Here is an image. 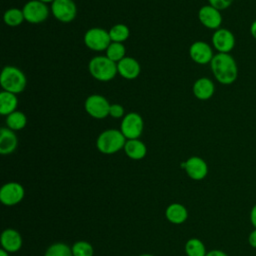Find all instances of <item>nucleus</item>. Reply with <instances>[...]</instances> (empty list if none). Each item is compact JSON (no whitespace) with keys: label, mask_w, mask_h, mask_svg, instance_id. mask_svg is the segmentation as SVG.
<instances>
[{"label":"nucleus","mask_w":256,"mask_h":256,"mask_svg":"<svg viewBox=\"0 0 256 256\" xmlns=\"http://www.w3.org/2000/svg\"><path fill=\"white\" fill-rule=\"evenodd\" d=\"M18 145V138L15 131L8 127L0 129V153L2 155H9L13 153Z\"/></svg>","instance_id":"obj_17"},{"label":"nucleus","mask_w":256,"mask_h":256,"mask_svg":"<svg viewBox=\"0 0 256 256\" xmlns=\"http://www.w3.org/2000/svg\"><path fill=\"white\" fill-rule=\"evenodd\" d=\"M0 256H9V252H7L6 250H4V249L1 248V250H0Z\"/></svg>","instance_id":"obj_35"},{"label":"nucleus","mask_w":256,"mask_h":256,"mask_svg":"<svg viewBox=\"0 0 256 256\" xmlns=\"http://www.w3.org/2000/svg\"><path fill=\"white\" fill-rule=\"evenodd\" d=\"M127 139L120 130L108 129L101 132L96 140V147L102 154L110 155L124 148Z\"/></svg>","instance_id":"obj_3"},{"label":"nucleus","mask_w":256,"mask_h":256,"mask_svg":"<svg viewBox=\"0 0 256 256\" xmlns=\"http://www.w3.org/2000/svg\"><path fill=\"white\" fill-rule=\"evenodd\" d=\"M198 19L203 26L212 30L219 29L222 24V15L220 10L211 5H204L199 9Z\"/></svg>","instance_id":"obj_13"},{"label":"nucleus","mask_w":256,"mask_h":256,"mask_svg":"<svg viewBox=\"0 0 256 256\" xmlns=\"http://www.w3.org/2000/svg\"><path fill=\"white\" fill-rule=\"evenodd\" d=\"M209 5L215 7L218 10H224L231 6L233 3V0H208Z\"/></svg>","instance_id":"obj_30"},{"label":"nucleus","mask_w":256,"mask_h":256,"mask_svg":"<svg viewBox=\"0 0 256 256\" xmlns=\"http://www.w3.org/2000/svg\"><path fill=\"white\" fill-rule=\"evenodd\" d=\"M211 41L218 53H229L235 46V37L233 33L226 28L215 30Z\"/></svg>","instance_id":"obj_12"},{"label":"nucleus","mask_w":256,"mask_h":256,"mask_svg":"<svg viewBox=\"0 0 256 256\" xmlns=\"http://www.w3.org/2000/svg\"><path fill=\"white\" fill-rule=\"evenodd\" d=\"M111 104L108 100L99 94L88 96L84 103L85 111L95 119H104L109 116Z\"/></svg>","instance_id":"obj_7"},{"label":"nucleus","mask_w":256,"mask_h":256,"mask_svg":"<svg viewBox=\"0 0 256 256\" xmlns=\"http://www.w3.org/2000/svg\"><path fill=\"white\" fill-rule=\"evenodd\" d=\"M25 196L24 187L18 182H7L0 189V201L5 206L19 204Z\"/></svg>","instance_id":"obj_9"},{"label":"nucleus","mask_w":256,"mask_h":256,"mask_svg":"<svg viewBox=\"0 0 256 256\" xmlns=\"http://www.w3.org/2000/svg\"><path fill=\"white\" fill-rule=\"evenodd\" d=\"M0 84L4 91L19 94L24 91L27 79L22 70L15 66H5L0 75Z\"/></svg>","instance_id":"obj_2"},{"label":"nucleus","mask_w":256,"mask_h":256,"mask_svg":"<svg viewBox=\"0 0 256 256\" xmlns=\"http://www.w3.org/2000/svg\"><path fill=\"white\" fill-rule=\"evenodd\" d=\"M88 69L91 76L101 82L112 80L118 73L117 63L110 60L107 56L101 55L95 56L89 61Z\"/></svg>","instance_id":"obj_4"},{"label":"nucleus","mask_w":256,"mask_h":256,"mask_svg":"<svg viewBox=\"0 0 256 256\" xmlns=\"http://www.w3.org/2000/svg\"><path fill=\"white\" fill-rule=\"evenodd\" d=\"M123 150L125 154L132 160H141L147 154L146 145L139 139L127 140Z\"/></svg>","instance_id":"obj_20"},{"label":"nucleus","mask_w":256,"mask_h":256,"mask_svg":"<svg viewBox=\"0 0 256 256\" xmlns=\"http://www.w3.org/2000/svg\"><path fill=\"white\" fill-rule=\"evenodd\" d=\"M250 33H251L252 37L256 40V19L252 22V24L250 26Z\"/></svg>","instance_id":"obj_34"},{"label":"nucleus","mask_w":256,"mask_h":256,"mask_svg":"<svg viewBox=\"0 0 256 256\" xmlns=\"http://www.w3.org/2000/svg\"><path fill=\"white\" fill-rule=\"evenodd\" d=\"M25 21L31 24H39L44 22L49 16V8L47 4L39 0H30L22 8Z\"/></svg>","instance_id":"obj_8"},{"label":"nucleus","mask_w":256,"mask_h":256,"mask_svg":"<svg viewBox=\"0 0 256 256\" xmlns=\"http://www.w3.org/2000/svg\"><path fill=\"white\" fill-rule=\"evenodd\" d=\"M109 32L100 27H93L84 34V44L93 51H104L111 43Z\"/></svg>","instance_id":"obj_5"},{"label":"nucleus","mask_w":256,"mask_h":256,"mask_svg":"<svg viewBox=\"0 0 256 256\" xmlns=\"http://www.w3.org/2000/svg\"><path fill=\"white\" fill-rule=\"evenodd\" d=\"M206 256H228V254L222 250L219 249H213L207 252Z\"/></svg>","instance_id":"obj_32"},{"label":"nucleus","mask_w":256,"mask_h":256,"mask_svg":"<svg viewBox=\"0 0 256 256\" xmlns=\"http://www.w3.org/2000/svg\"><path fill=\"white\" fill-rule=\"evenodd\" d=\"M109 36L112 42H119L122 43L126 41L130 35V31L128 26L125 24H116L110 28Z\"/></svg>","instance_id":"obj_25"},{"label":"nucleus","mask_w":256,"mask_h":256,"mask_svg":"<svg viewBox=\"0 0 256 256\" xmlns=\"http://www.w3.org/2000/svg\"><path fill=\"white\" fill-rule=\"evenodd\" d=\"M250 222L254 228H256V204L252 207L250 211Z\"/></svg>","instance_id":"obj_33"},{"label":"nucleus","mask_w":256,"mask_h":256,"mask_svg":"<svg viewBox=\"0 0 256 256\" xmlns=\"http://www.w3.org/2000/svg\"><path fill=\"white\" fill-rule=\"evenodd\" d=\"M189 55L195 63L200 65L210 63L214 57L211 46L204 41H196L192 43L189 48Z\"/></svg>","instance_id":"obj_14"},{"label":"nucleus","mask_w":256,"mask_h":256,"mask_svg":"<svg viewBox=\"0 0 256 256\" xmlns=\"http://www.w3.org/2000/svg\"><path fill=\"white\" fill-rule=\"evenodd\" d=\"M53 16L62 23L72 22L77 14V7L73 0H55L51 4Z\"/></svg>","instance_id":"obj_10"},{"label":"nucleus","mask_w":256,"mask_h":256,"mask_svg":"<svg viewBox=\"0 0 256 256\" xmlns=\"http://www.w3.org/2000/svg\"><path fill=\"white\" fill-rule=\"evenodd\" d=\"M109 116L113 118H123L124 115V108L120 104H111L110 106V111H109Z\"/></svg>","instance_id":"obj_29"},{"label":"nucleus","mask_w":256,"mask_h":256,"mask_svg":"<svg viewBox=\"0 0 256 256\" xmlns=\"http://www.w3.org/2000/svg\"><path fill=\"white\" fill-rule=\"evenodd\" d=\"M138 256H155V255H153V254H148V253H144V254H140V255H138Z\"/></svg>","instance_id":"obj_37"},{"label":"nucleus","mask_w":256,"mask_h":256,"mask_svg":"<svg viewBox=\"0 0 256 256\" xmlns=\"http://www.w3.org/2000/svg\"><path fill=\"white\" fill-rule=\"evenodd\" d=\"M125 52L126 49L122 43L111 42L108 48L106 49V56L115 63H118L125 57Z\"/></svg>","instance_id":"obj_27"},{"label":"nucleus","mask_w":256,"mask_h":256,"mask_svg":"<svg viewBox=\"0 0 256 256\" xmlns=\"http://www.w3.org/2000/svg\"><path fill=\"white\" fill-rule=\"evenodd\" d=\"M44 256H73V253L71 247L66 243L55 242L46 249Z\"/></svg>","instance_id":"obj_26"},{"label":"nucleus","mask_w":256,"mask_h":256,"mask_svg":"<svg viewBox=\"0 0 256 256\" xmlns=\"http://www.w3.org/2000/svg\"><path fill=\"white\" fill-rule=\"evenodd\" d=\"M39 1H41V2H43V3H45V4H47V3H53L55 0H39Z\"/></svg>","instance_id":"obj_36"},{"label":"nucleus","mask_w":256,"mask_h":256,"mask_svg":"<svg viewBox=\"0 0 256 256\" xmlns=\"http://www.w3.org/2000/svg\"><path fill=\"white\" fill-rule=\"evenodd\" d=\"M248 243L252 248L256 249V228H254L248 235Z\"/></svg>","instance_id":"obj_31"},{"label":"nucleus","mask_w":256,"mask_h":256,"mask_svg":"<svg viewBox=\"0 0 256 256\" xmlns=\"http://www.w3.org/2000/svg\"><path fill=\"white\" fill-rule=\"evenodd\" d=\"M0 243L2 249L9 253H15L22 248L23 239L21 234L16 229L7 228L1 233Z\"/></svg>","instance_id":"obj_15"},{"label":"nucleus","mask_w":256,"mask_h":256,"mask_svg":"<svg viewBox=\"0 0 256 256\" xmlns=\"http://www.w3.org/2000/svg\"><path fill=\"white\" fill-rule=\"evenodd\" d=\"M18 106V98L16 94L2 91L0 93V114L1 115H9L10 113L16 111Z\"/></svg>","instance_id":"obj_21"},{"label":"nucleus","mask_w":256,"mask_h":256,"mask_svg":"<svg viewBox=\"0 0 256 256\" xmlns=\"http://www.w3.org/2000/svg\"><path fill=\"white\" fill-rule=\"evenodd\" d=\"M166 219L172 224H183L188 218L187 208L180 203H172L165 210Z\"/></svg>","instance_id":"obj_19"},{"label":"nucleus","mask_w":256,"mask_h":256,"mask_svg":"<svg viewBox=\"0 0 256 256\" xmlns=\"http://www.w3.org/2000/svg\"><path fill=\"white\" fill-rule=\"evenodd\" d=\"M117 70L121 77L127 80L136 79L141 71L139 62L133 57H124L117 63Z\"/></svg>","instance_id":"obj_16"},{"label":"nucleus","mask_w":256,"mask_h":256,"mask_svg":"<svg viewBox=\"0 0 256 256\" xmlns=\"http://www.w3.org/2000/svg\"><path fill=\"white\" fill-rule=\"evenodd\" d=\"M71 249H72L73 256H93L94 255L93 246L85 240L76 241L71 246Z\"/></svg>","instance_id":"obj_28"},{"label":"nucleus","mask_w":256,"mask_h":256,"mask_svg":"<svg viewBox=\"0 0 256 256\" xmlns=\"http://www.w3.org/2000/svg\"><path fill=\"white\" fill-rule=\"evenodd\" d=\"M143 129L144 121L138 113L130 112L122 118L120 131L127 140L138 139L142 135Z\"/></svg>","instance_id":"obj_6"},{"label":"nucleus","mask_w":256,"mask_h":256,"mask_svg":"<svg viewBox=\"0 0 256 256\" xmlns=\"http://www.w3.org/2000/svg\"><path fill=\"white\" fill-rule=\"evenodd\" d=\"M184 250L187 256H206L207 251L204 243L198 238H190L186 241Z\"/></svg>","instance_id":"obj_23"},{"label":"nucleus","mask_w":256,"mask_h":256,"mask_svg":"<svg viewBox=\"0 0 256 256\" xmlns=\"http://www.w3.org/2000/svg\"><path fill=\"white\" fill-rule=\"evenodd\" d=\"M181 168L186 171L188 177L195 181L206 178L208 174V165L204 159L198 156H191L185 162L181 163Z\"/></svg>","instance_id":"obj_11"},{"label":"nucleus","mask_w":256,"mask_h":256,"mask_svg":"<svg viewBox=\"0 0 256 256\" xmlns=\"http://www.w3.org/2000/svg\"><path fill=\"white\" fill-rule=\"evenodd\" d=\"M6 125L9 129L13 131H18L23 129L27 124L26 115L21 111H14L6 116Z\"/></svg>","instance_id":"obj_22"},{"label":"nucleus","mask_w":256,"mask_h":256,"mask_svg":"<svg viewBox=\"0 0 256 256\" xmlns=\"http://www.w3.org/2000/svg\"><path fill=\"white\" fill-rule=\"evenodd\" d=\"M210 67L215 79L223 85H230L237 79V63L229 53H217L214 55L210 62Z\"/></svg>","instance_id":"obj_1"},{"label":"nucleus","mask_w":256,"mask_h":256,"mask_svg":"<svg viewBox=\"0 0 256 256\" xmlns=\"http://www.w3.org/2000/svg\"><path fill=\"white\" fill-rule=\"evenodd\" d=\"M3 20L6 25L16 27L19 26L25 20V18L22 10L18 8H11L5 11L3 15Z\"/></svg>","instance_id":"obj_24"},{"label":"nucleus","mask_w":256,"mask_h":256,"mask_svg":"<svg viewBox=\"0 0 256 256\" xmlns=\"http://www.w3.org/2000/svg\"><path fill=\"white\" fill-rule=\"evenodd\" d=\"M193 94L199 100L210 99L215 92V85L211 79L207 77H201L197 79L193 84Z\"/></svg>","instance_id":"obj_18"}]
</instances>
